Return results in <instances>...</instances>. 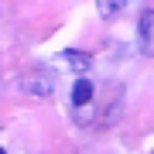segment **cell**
<instances>
[{
  "label": "cell",
  "mask_w": 154,
  "mask_h": 154,
  "mask_svg": "<svg viewBox=\"0 0 154 154\" xmlns=\"http://www.w3.org/2000/svg\"><path fill=\"white\" fill-rule=\"evenodd\" d=\"M89 99H93V82L79 75L75 82H72V106H75V110H86Z\"/></svg>",
  "instance_id": "3957f363"
},
{
  "label": "cell",
  "mask_w": 154,
  "mask_h": 154,
  "mask_svg": "<svg viewBox=\"0 0 154 154\" xmlns=\"http://www.w3.org/2000/svg\"><path fill=\"white\" fill-rule=\"evenodd\" d=\"M140 48H144V55L154 58V11L140 14Z\"/></svg>",
  "instance_id": "7a4b0ae2"
},
{
  "label": "cell",
  "mask_w": 154,
  "mask_h": 154,
  "mask_svg": "<svg viewBox=\"0 0 154 154\" xmlns=\"http://www.w3.org/2000/svg\"><path fill=\"white\" fill-rule=\"evenodd\" d=\"M96 11L103 14V17H116V14L123 11V4H120V0H99V4H96Z\"/></svg>",
  "instance_id": "5b68a950"
},
{
  "label": "cell",
  "mask_w": 154,
  "mask_h": 154,
  "mask_svg": "<svg viewBox=\"0 0 154 154\" xmlns=\"http://www.w3.org/2000/svg\"><path fill=\"white\" fill-rule=\"evenodd\" d=\"M0 154H7V151H4V147H0Z\"/></svg>",
  "instance_id": "8992f818"
},
{
  "label": "cell",
  "mask_w": 154,
  "mask_h": 154,
  "mask_svg": "<svg viewBox=\"0 0 154 154\" xmlns=\"http://www.w3.org/2000/svg\"><path fill=\"white\" fill-rule=\"evenodd\" d=\"M62 55H65V62H69V65L75 69V72H86L89 65H93V58H89L86 51H75V48H69V51H62Z\"/></svg>",
  "instance_id": "277c9868"
},
{
  "label": "cell",
  "mask_w": 154,
  "mask_h": 154,
  "mask_svg": "<svg viewBox=\"0 0 154 154\" xmlns=\"http://www.w3.org/2000/svg\"><path fill=\"white\" fill-rule=\"evenodd\" d=\"M24 89L34 93V96H51L55 93V75H51L48 69H34V72L24 75Z\"/></svg>",
  "instance_id": "6da1fadb"
}]
</instances>
